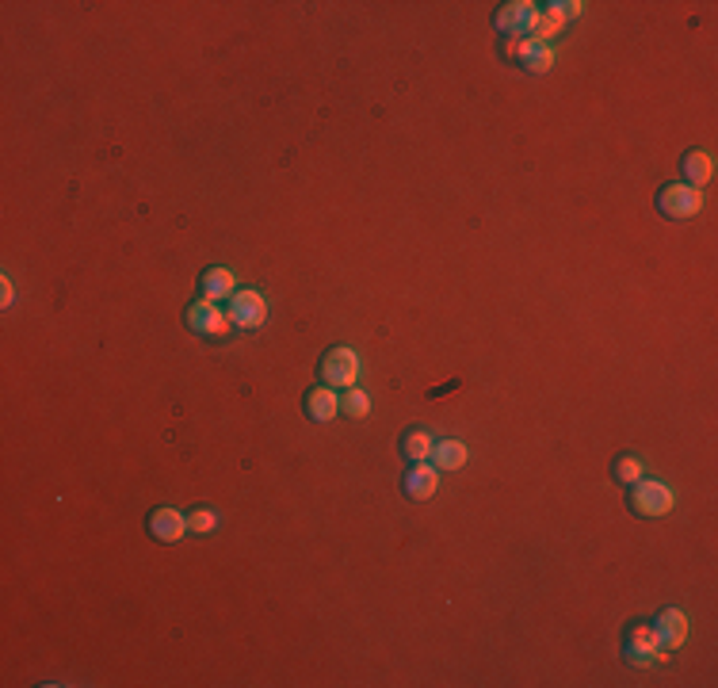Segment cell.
<instances>
[{"label": "cell", "instance_id": "obj_1", "mask_svg": "<svg viewBox=\"0 0 718 688\" xmlns=\"http://www.w3.org/2000/svg\"><path fill=\"white\" fill-rule=\"evenodd\" d=\"M658 207L669 214V219H696V214L703 211V196H699V188H688V184H669V188H661V196H658Z\"/></svg>", "mask_w": 718, "mask_h": 688}, {"label": "cell", "instance_id": "obj_2", "mask_svg": "<svg viewBox=\"0 0 718 688\" xmlns=\"http://www.w3.org/2000/svg\"><path fill=\"white\" fill-rule=\"evenodd\" d=\"M631 505H634V513H642V516H665V513H673L676 497L665 482H634Z\"/></svg>", "mask_w": 718, "mask_h": 688}, {"label": "cell", "instance_id": "obj_3", "mask_svg": "<svg viewBox=\"0 0 718 688\" xmlns=\"http://www.w3.org/2000/svg\"><path fill=\"white\" fill-rule=\"evenodd\" d=\"M538 20V4H531V0H516V4H505L501 12H497V31L508 35V38H528L531 28Z\"/></svg>", "mask_w": 718, "mask_h": 688}, {"label": "cell", "instance_id": "obj_4", "mask_svg": "<svg viewBox=\"0 0 718 688\" xmlns=\"http://www.w3.org/2000/svg\"><path fill=\"white\" fill-rule=\"evenodd\" d=\"M322 375H325V387H355V379H359V356L352 352V348H332L325 360H322Z\"/></svg>", "mask_w": 718, "mask_h": 688}, {"label": "cell", "instance_id": "obj_5", "mask_svg": "<svg viewBox=\"0 0 718 688\" xmlns=\"http://www.w3.org/2000/svg\"><path fill=\"white\" fill-rule=\"evenodd\" d=\"M187 325H191V333H199V337H226L234 322H229V314L218 310V302L199 299L187 310Z\"/></svg>", "mask_w": 718, "mask_h": 688}, {"label": "cell", "instance_id": "obj_6", "mask_svg": "<svg viewBox=\"0 0 718 688\" xmlns=\"http://www.w3.org/2000/svg\"><path fill=\"white\" fill-rule=\"evenodd\" d=\"M229 322L237 329H260L267 322L264 295H256V291H237V295L229 299Z\"/></svg>", "mask_w": 718, "mask_h": 688}, {"label": "cell", "instance_id": "obj_7", "mask_svg": "<svg viewBox=\"0 0 718 688\" xmlns=\"http://www.w3.org/2000/svg\"><path fill=\"white\" fill-rule=\"evenodd\" d=\"M626 654H631V661L634 666H650V661H669V650L661 646V639H658V631L653 628H634L631 631V639H626Z\"/></svg>", "mask_w": 718, "mask_h": 688}, {"label": "cell", "instance_id": "obj_8", "mask_svg": "<svg viewBox=\"0 0 718 688\" xmlns=\"http://www.w3.org/2000/svg\"><path fill=\"white\" fill-rule=\"evenodd\" d=\"M146 528H149L153 540L176 543V540H184V535H187V516H180L176 508H157V513H149Z\"/></svg>", "mask_w": 718, "mask_h": 688}, {"label": "cell", "instance_id": "obj_9", "mask_svg": "<svg viewBox=\"0 0 718 688\" xmlns=\"http://www.w3.org/2000/svg\"><path fill=\"white\" fill-rule=\"evenodd\" d=\"M653 631H658V639H661L665 650H676V646H684V639H688V616L681 608H665L661 620L653 623Z\"/></svg>", "mask_w": 718, "mask_h": 688}, {"label": "cell", "instance_id": "obj_10", "mask_svg": "<svg viewBox=\"0 0 718 688\" xmlns=\"http://www.w3.org/2000/svg\"><path fill=\"white\" fill-rule=\"evenodd\" d=\"M405 497H413V501H428L435 497V486H440V475H435V467L428 463H413V470L405 475Z\"/></svg>", "mask_w": 718, "mask_h": 688}, {"label": "cell", "instance_id": "obj_11", "mask_svg": "<svg viewBox=\"0 0 718 688\" xmlns=\"http://www.w3.org/2000/svg\"><path fill=\"white\" fill-rule=\"evenodd\" d=\"M237 295V279L229 268H207V276H203V299L211 302H222V299H234Z\"/></svg>", "mask_w": 718, "mask_h": 688}, {"label": "cell", "instance_id": "obj_12", "mask_svg": "<svg viewBox=\"0 0 718 688\" xmlns=\"http://www.w3.org/2000/svg\"><path fill=\"white\" fill-rule=\"evenodd\" d=\"M428 463H432V467H440V470H459V467H467V444H463V440L432 444Z\"/></svg>", "mask_w": 718, "mask_h": 688}, {"label": "cell", "instance_id": "obj_13", "mask_svg": "<svg viewBox=\"0 0 718 688\" xmlns=\"http://www.w3.org/2000/svg\"><path fill=\"white\" fill-rule=\"evenodd\" d=\"M306 413L314 420H332L340 413V398L332 394V387H317V390L306 394Z\"/></svg>", "mask_w": 718, "mask_h": 688}, {"label": "cell", "instance_id": "obj_14", "mask_svg": "<svg viewBox=\"0 0 718 688\" xmlns=\"http://www.w3.org/2000/svg\"><path fill=\"white\" fill-rule=\"evenodd\" d=\"M684 176H688V188H703L714 176V164H711V157L707 153H688L684 157Z\"/></svg>", "mask_w": 718, "mask_h": 688}, {"label": "cell", "instance_id": "obj_15", "mask_svg": "<svg viewBox=\"0 0 718 688\" xmlns=\"http://www.w3.org/2000/svg\"><path fill=\"white\" fill-rule=\"evenodd\" d=\"M520 61H523V69H528V73H550V66H554V50L538 46V43H528V46H523V54H520Z\"/></svg>", "mask_w": 718, "mask_h": 688}, {"label": "cell", "instance_id": "obj_16", "mask_svg": "<svg viewBox=\"0 0 718 688\" xmlns=\"http://www.w3.org/2000/svg\"><path fill=\"white\" fill-rule=\"evenodd\" d=\"M402 452H405L409 463H428V455H432V436H428V432H420V428H413V432L405 436Z\"/></svg>", "mask_w": 718, "mask_h": 688}, {"label": "cell", "instance_id": "obj_17", "mask_svg": "<svg viewBox=\"0 0 718 688\" xmlns=\"http://www.w3.org/2000/svg\"><path fill=\"white\" fill-rule=\"evenodd\" d=\"M615 482H623V486H634V482H642V459H634V455L615 459Z\"/></svg>", "mask_w": 718, "mask_h": 688}, {"label": "cell", "instance_id": "obj_18", "mask_svg": "<svg viewBox=\"0 0 718 688\" xmlns=\"http://www.w3.org/2000/svg\"><path fill=\"white\" fill-rule=\"evenodd\" d=\"M340 410L348 413V417H367L371 413V398L363 390H355V387H348V394L340 398Z\"/></svg>", "mask_w": 718, "mask_h": 688}, {"label": "cell", "instance_id": "obj_19", "mask_svg": "<svg viewBox=\"0 0 718 688\" xmlns=\"http://www.w3.org/2000/svg\"><path fill=\"white\" fill-rule=\"evenodd\" d=\"M214 524H218V516L211 513V508H195V513L187 516V532H199V535L214 532Z\"/></svg>", "mask_w": 718, "mask_h": 688}, {"label": "cell", "instance_id": "obj_20", "mask_svg": "<svg viewBox=\"0 0 718 688\" xmlns=\"http://www.w3.org/2000/svg\"><path fill=\"white\" fill-rule=\"evenodd\" d=\"M523 46H528V38H508V43H505V54H508V58H520Z\"/></svg>", "mask_w": 718, "mask_h": 688}, {"label": "cell", "instance_id": "obj_21", "mask_svg": "<svg viewBox=\"0 0 718 688\" xmlns=\"http://www.w3.org/2000/svg\"><path fill=\"white\" fill-rule=\"evenodd\" d=\"M0 284H4V287H0V306L8 310L12 299H16V287H12V279H0Z\"/></svg>", "mask_w": 718, "mask_h": 688}]
</instances>
